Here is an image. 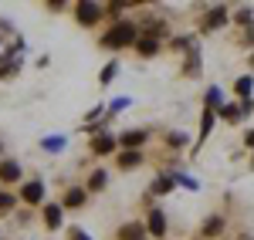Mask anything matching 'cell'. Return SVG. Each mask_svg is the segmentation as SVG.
<instances>
[{
  "label": "cell",
  "mask_w": 254,
  "mask_h": 240,
  "mask_svg": "<svg viewBox=\"0 0 254 240\" xmlns=\"http://www.w3.org/2000/svg\"><path fill=\"white\" fill-rule=\"evenodd\" d=\"M20 196H24L27 203H41L44 200V186H41V183H27V186L20 190Z\"/></svg>",
  "instance_id": "obj_3"
},
{
  "label": "cell",
  "mask_w": 254,
  "mask_h": 240,
  "mask_svg": "<svg viewBox=\"0 0 254 240\" xmlns=\"http://www.w3.org/2000/svg\"><path fill=\"white\" fill-rule=\"evenodd\" d=\"M116 71H119L116 64H109V68H105V75H102V81H112V75H116Z\"/></svg>",
  "instance_id": "obj_20"
},
{
  "label": "cell",
  "mask_w": 254,
  "mask_h": 240,
  "mask_svg": "<svg viewBox=\"0 0 254 240\" xmlns=\"http://www.w3.org/2000/svg\"><path fill=\"white\" fill-rule=\"evenodd\" d=\"M85 203V190H68L64 193V206H81Z\"/></svg>",
  "instance_id": "obj_9"
},
{
  "label": "cell",
  "mask_w": 254,
  "mask_h": 240,
  "mask_svg": "<svg viewBox=\"0 0 254 240\" xmlns=\"http://www.w3.org/2000/svg\"><path fill=\"white\" fill-rule=\"evenodd\" d=\"M0 180H3V183L20 180V166H17V162H3V166H0Z\"/></svg>",
  "instance_id": "obj_5"
},
{
  "label": "cell",
  "mask_w": 254,
  "mask_h": 240,
  "mask_svg": "<svg viewBox=\"0 0 254 240\" xmlns=\"http://www.w3.org/2000/svg\"><path fill=\"white\" fill-rule=\"evenodd\" d=\"M119 237L122 240H142V227H139V223H126V227L119 230Z\"/></svg>",
  "instance_id": "obj_6"
},
{
  "label": "cell",
  "mask_w": 254,
  "mask_h": 240,
  "mask_svg": "<svg viewBox=\"0 0 254 240\" xmlns=\"http://www.w3.org/2000/svg\"><path fill=\"white\" fill-rule=\"evenodd\" d=\"M7 206H14V196H7V193H0V210H7Z\"/></svg>",
  "instance_id": "obj_19"
},
{
  "label": "cell",
  "mask_w": 254,
  "mask_h": 240,
  "mask_svg": "<svg viewBox=\"0 0 254 240\" xmlns=\"http://www.w3.org/2000/svg\"><path fill=\"white\" fill-rule=\"evenodd\" d=\"M217 230H220V220H210L207 227H203V234H207V237H214Z\"/></svg>",
  "instance_id": "obj_17"
},
{
  "label": "cell",
  "mask_w": 254,
  "mask_h": 240,
  "mask_svg": "<svg viewBox=\"0 0 254 240\" xmlns=\"http://www.w3.org/2000/svg\"><path fill=\"white\" fill-rule=\"evenodd\" d=\"M146 227H149V234H153V237H163V230H166V220H163V213H159V210H153Z\"/></svg>",
  "instance_id": "obj_4"
},
{
  "label": "cell",
  "mask_w": 254,
  "mask_h": 240,
  "mask_svg": "<svg viewBox=\"0 0 254 240\" xmlns=\"http://www.w3.org/2000/svg\"><path fill=\"white\" fill-rule=\"evenodd\" d=\"M200 125H203V129H200V136L207 139V132H210V125H214V115H210V112H203V122H200Z\"/></svg>",
  "instance_id": "obj_15"
},
{
  "label": "cell",
  "mask_w": 254,
  "mask_h": 240,
  "mask_svg": "<svg viewBox=\"0 0 254 240\" xmlns=\"http://www.w3.org/2000/svg\"><path fill=\"white\" fill-rule=\"evenodd\" d=\"M44 220H48V227H58L61 223V206H44Z\"/></svg>",
  "instance_id": "obj_10"
},
{
  "label": "cell",
  "mask_w": 254,
  "mask_h": 240,
  "mask_svg": "<svg viewBox=\"0 0 254 240\" xmlns=\"http://www.w3.org/2000/svg\"><path fill=\"white\" fill-rule=\"evenodd\" d=\"M75 14H78L81 24H95V20L102 17V7H95V3H78V7H75Z\"/></svg>",
  "instance_id": "obj_2"
},
{
  "label": "cell",
  "mask_w": 254,
  "mask_h": 240,
  "mask_svg": "<svg viewBox=\"0 0 254 240\" xmlns=\"http://www.w3.org/2000/svg\"><path fill=\"white\" fill-rule=\"evenodd\" d=\"M224 20H227V14H224V10L217 7V10H210V14H207V20H203V27H220Z\"/></svg>",
  "instance_id": "obj_8"
},
{
  "label": "cell",
  "mask_w": 254,
  "mask_h": 240,
  "mask_svg": "<svg viewBox=\"0 0 254 240\" xmlns=\"http://www.w3.org/2000/svg\"><path fill=\"white\" fill-rule=\"evenodd\" d=\"M112 145H116V142H112V136H98V139L92 142V149H95L98 156H105V152H112Z\"/></svg>",
  "instance_id": "obj_7"
},
{
  "label": "cell",
  "mask_w": 254,
  "mask_h": 240,
  "mask_svg": "<svg viewBox=\"0 0 254 240\" xmlns=\"http://www.w3.org/2000/svg\"><path fill=\"white\" fill-rule=\"evenodd\" d=\"M173 190V180H159L156 183V193H170Z\"/></svg>",
  "instance_id": "obj_18"
},
{
  "label": "cell",
  "mask_w": 254,
  "mask_h": 240,
  "mask_svg": "<svg viewBox=\"0 0 254 240\" xmlns=\"http://www.w3.org/2000/svg\"><path fill=\"white\" fill-rule=\"evenodd\" d=\"M237 92H241V95H251V78H241V81H237Z\"/></svg>",
  "instance_id": "obj_16"
},
{
  "label": "cell",
  "mask_w": 254,
  "mask_h": 240,
  "mask_svg": "<svg viewBox=\"0 0 254 240\" xmlns=\"http://www.w3.org/2000/svg\"><path fill=\"white\" fill-rule=\"evenodd\" d=\"M139 159H142L139 152H122V156H119V166H122V169H132V166H139Z\"/></svg>",
  "instance_id": "obj_11"
},
{
  "label": "cell",
  "mask_w": 254,
  "mask_h": 240,
  "mask_svg": "<svg viewBox=\"0 0 254 240\" xmlns=\"http://www.w3.org/2000/svg\"><path fill=\"white\" fill-rule=\"evenodd\" d=\"M136 44H139V54H156V48H159L153 38H142V41H136Z\"/></svg>",
  "instance_id": "obj_13"
},
{
  "label": "cell",
  "mask_w": 254,
  "mask_h": 240,
  "mask_svg": "<svg viewBox=\"0 0 254 240\" xmlns=\"http://www.w3.org/2000/svg\"><path fill=\"white\" fill-rule=\"evenodd\" d=\"M71 240H88V237H85L81 230H71Z\"/></svg>",
  "instance_id": "obj_21"
},
{
  "label": "cell",
  "mask_w": 254,
  "mask_h": 240,
  "mask_svg": "<svg viewBox=\"0 0 254 240\" xmlns=\"http://www.w3.org/2000/svg\"><path fill=\"white\" fill-rule=\"evenodd\" d=\"M105 186V173H95L92 180H88V190H102Z\"/></svg>",
  "instance_id": "obj_14"
},
{
  "label": "cell",
  "mask_w": 254,
  "mask_h": 240,
  "mask_svg": "<svg viewBox=\"0 0 254 240\" xmlns=\"http://www.w3.org/2000/svg\"><path fill=\"white\" fill-rule=\"evenodd\" d=\"M122 142H126L129 149H132V145H142V142H146V132H126V136H122Z\"/></svg>",
  "instance_id": "obj_12"
},
{
  "label": "cell",
  "mask_w": 254,
  "mask_h": 240,
  "mask_svg": "<svg viewBox=\"0 0 254 240\" xmlns=\"http://www.w3.org/2000/svg\"><path fill=\"white\" fill-rule=\"evenodd\" d=\"M102 44H105V48H126V44H136V27H132V24H116L112 31H105Z\"/></svg>",
  "instance_id": "obj_1"
}]
</instances>
